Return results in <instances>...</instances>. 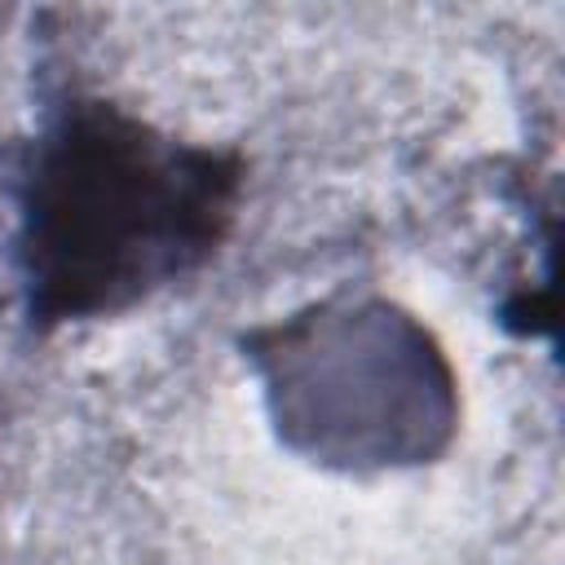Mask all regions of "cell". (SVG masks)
<instances>
[{"mask_svg": "<svg viewBox=\"0 0 565 565\" xmlns=\"http://www.w3.org/2000/svg\"><path fill=\"white\" fill-rule=\"evenodd\" d=\"M53 177L49 216H71V230L53 234V243L57 252L75 247L53 287L66 291L71 309L102 305L172 269L181 252L199 247L207 212L221 207L207 168H181L137 137H93Z\"/></svg>", "mask_w": 565, "mask_h": 565, "instance_id": "obj_1", "label": "cell"}]
</instances>
